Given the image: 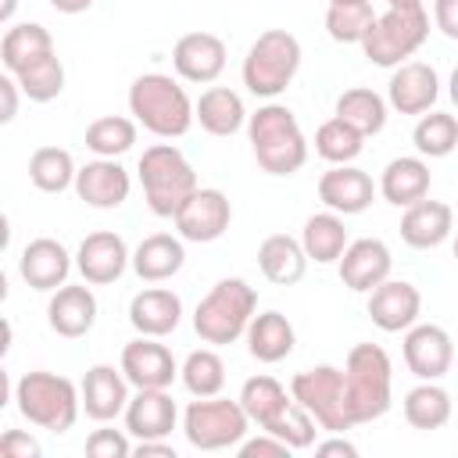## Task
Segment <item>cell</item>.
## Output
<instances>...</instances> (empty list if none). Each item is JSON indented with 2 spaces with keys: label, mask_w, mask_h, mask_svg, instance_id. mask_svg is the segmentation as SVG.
Segmentation results:
<instances>
[{
  "label": "cell",
  "mask_w": 458,
  "mask_h": 458,
  "mask_svg": "<svg viewBox=\"0 0 458 458\" xmlns=\"http://www.w3.org/2000/svg\"><path fill=\"white\" fill-rule=\"evenodd\" d=\"M236 451H240V458H286L293 447L261 429V437H250V440L243 437V440L236 444Z\"/></svg>",
  "instance_id": "f6af8a7d"
},
{
  "label": "cell",
  "mask_w": 458,
  "mask_h": 458,
  "mask_svg": "<svg viewBox=\"0 0 458 458\" xmlns=\"http://www.w3.org/2000/svg\"><path fill=\"white\" fill-rule=\"evenodd\" d=\"M75 161L64 147H39L29 157V182L43 193H64L68 186H75Z\"/></svg>",
  "instance_id": "8d00e7d4"
},
{
  "label": "cell",
  "mask_w": 458,
  "mask_h": 458,
  "mask_svg": "<svg viewBox=\"0 0 458 458\" xmlns=\"http://www.w3.org/2000/svg\"><path fill=\"white\" fill-rule=\"evenodd\" d=\"M193 107H197L200 129L211 132V136H233V132H240V129L247 125V118H250L247 107H243V100H240V93L229 89V86H211V89H204Z\"/></svg>",
  "instance_id": "1f68e13d"
},
{
  "label": "cell",
  "mask_w": 458,
  "mask_h": 458,
  "mask_svg": "<svg viewBox=\"0 0 458 458\" xmlns=\"http://www.w3.org/2000/svg\"><path fill=\"white\" fill-rule=\"evenodd\" d=\"M422 311V293L408 279H383L369 293V318L383 333H404L419 322Z\"/></svg>",
  "instance_id": "2e32d148"
},
{
  "label": "cell",
  "mask_w": 458,
  "mask_h": 458,
  "mask_svg": "<svg viewBox=\"0 0 458 458\" xmlns=\"http://www.w3.org/2000/svg\"><path fill=\"white\" fill-rule=\"evenodd\" d=\"M454 261H458V236H454Z\"/></svg>",
  "instance_id": "6f0895ef"
},
{
  "label": "cell",
  "mask_w": 458,
  "mask_h": 458,
  "mask_svg": "<svg viewBox=\"0 0 458 458\" xmlns=\"http://www.w3.org/2000/svg\"><path fill=\"white\" fill-rule=\"evenodd\" d=\"M247 140L254 150V161L268 175H293L308 161V140L301 132L297 114L286 104H261L247 118Z\"/></svg>",
  "instance_id": "6da1fadb"
},
{
  "label": "cell",
  "mask_w": 458,
  "mask_h": 458,
  "mask_svg": "<svg viewBox=\"0 0 458 458\" xmlns=\"http://www.w3.org/2000/svg\"><path fill=\"white\" fill-rule=\"evenodd\" d=\"M376 14H372V4H329L326 11V32L336 39V43H358L369 36Z\"/></svg>",
  "instance_id": "b9f144b4"
},
{
  "label": "cell",
  "mask_w": 458,
  "mask_h": 458,
  "mask_svg": "<svg viewBox=\"0 0 458 458\" xmlns=\"http://www.w3.org/2000/svg\"><path fill=\"white\" fill-rule=\"evenodd\" d=\"M429 39V14L422 7H390L386 14H376L369 36L361 39V50L379 68L404 64L422 43Z\"/></svg>",
  "instance_id": "9c48e42d"
},
{
  "label": "cell",
  "mask_w": 458,
  "mask_h": 458,
  "mask_svg": "<svg viewBox=\"0 0 458 458\" xmlns=\"http://www.w3.org/2000/svg\"><path fill=\"white\" fill-rule=\"evenodd\" d=\"M50 54H54V36L39 21L11 25L0 39V64L7 68V75H21L25 68H32Z\"/></svg>",
  "instance_id": "f546056e"
},
{
  "label": "cell",
  "mask_w": 458,
  "mask_h": 458,
  "mask_svg": "<svg viewBox=\"0 0 458 458\" xmlns=\"http://www.w3.org/2000/svg\"><path fill=\"white\" fill-rule=\"evenodd\" d=\"M14 4H18V0H4V7H0V21H11V14H14Z\"/></svg>",
  "instance_id": "db71d44e"
},
{
  "label": "cell",
  "mask_w": 458,
  "mask_h": 458,
  "mask_svg": "<svg viewBox=\"0 0 458 458\" xmlns=\"http://www.w3.org/2000/svg\"><path fill=\"white\" fill-rule=\"evenodd\" d=\"M182 265H186V247H182V236H172V233L143 236L132 250V272L143 283H165Z\"/></svg>",
  "instance_id": "83f0119b"
},
{
  "label": "cell",
  "mask_w": 458,
  "mask_h": 458,
  "mask_svg": "<svg viewBox=\"0 0 458 458\" xmlns=\"http://www.w3.org/2000/svg\"><path fill=\"white\" fill-rule=\"evenodd\" d=\"M258 311V293L247 279L233 276V279H218L197 304L193 311V329L204 344L211 347H225V344H236L250 318Z\"/></svg>",
  "instance_id": "3957f363"
},
{
  "label": "cell",
  "mask_w": 458,
  "mask_h": 458,
  "mask_svg": "<svg viewBox=\"0 0 458 458\" xmlns=\"http://www.w3.org/2000/svg\"><path fill=\"white\" fill-rule=\"evenodd\" d=\"M172 222H175L182 240H190V243H215L229 229V222H233V204H229V197L222 190L197 186L186 197V204L175 211Z\"/></svg>",
  "instance_id": "8fae6325"
},
{
  "label": "cell",
  "mask_w": 458,
  "mask_h": 458,
  "mask_svg": "<svg viewBox=\"0 0 458 458\" xmlns=\"http://www.w3.org/2000/svg\"><path fill=\"white\" fill-rule=\"evenodd\" d=\"M454 361V340L444 326L415 322L404 329V365L415 379H444Z\"/></svg>",
  "instance_id": "7c38bea8"
},
{
  "label": "cell",
  "mask_w": 458,
  "mask_h": 458,
  "mask_svg": "<svg viewBox=\"0 0 458 458\" xmlns=\"http://www.w3.org/2000/svg\"><path fill=\"white\" fill-rule=\"evenodd\" d=\"M129 379L122 372V365H93L86 369L82 383H79V394H82V411L93 419V422H111L118 415H125V404H129Z\"/></svg>",
  "instance_id": "d6986e66"
},
{
  "label": "cell",
  "mask_w": 458,
  "mask_h": 458,
  "mask_svg": "<svg viewBox=\"0 0 458 458\" xmlns=\"http://www.w3.org/2000/svg\"><path fill=\"white\" fill-rule=\"evenodd\" d=\"M129 265H132V254H129L125 240L111 229L89 233L75 250V268L89 286H107V283L122 279V272Z\"/></svg>",
  "instance_id": "4fadbf2b"
},
{
  "label": "cell",
  "mask_w": 458,
  "mask_h": 458,
  "mask_svg": "<svg viewBox=\"0 0 458 458\" xmlns=\"http://www.w3.org/2000/svg\"><path fill=\"white\" fill-rule=\"evenodd\" d=\"M440 97V75L426 61H404L394 68L390 86H386V104L397 114H426L433 111Z\"/></svg>",
  "instance_id": "9a60e30c"
},
{
  "label": "cell",
  "mask_w": 458,
  "mask_h": 458,
  "mask_svg": "<svg viewBox=\"0 0 458 458\" xmlns=\"http://www.w3.org/2000/svg\"><path fill=\"white\" fill-rule=\"evenodd\" d=\"M179 379H182V386H186L193 397H215V394H222V386H225V361H222L211 347L190 351L186 361L179 365Z\"/></svg>",
  "instance_id": "ab89813d"
},
{
  "label": "cell",
  "mask_w": 458,
  "mask_h": 458,
  "mask_svg": "<svg viewBox=\"0 0 458 458\" xmlns=\"http://www.w3.org/2000/svg\"><path fill=\"white\" fill-rule=\"evenodd\" d=\"M140 182L147 208L157 218H175V211L186 204V197L197 190V172L186 161V154L175 143H154L140 154Z\"/></svg>",
  "instance_id": "5b68a950"
},
{
  "label": "cell",
  "mask_w": 458,
  "mask_h": 458,
  "mask_svg": "<svg viewBox=\"0 0 458 458\" xmlns=\"http://www.w3.org/2000/svg\"><path fill=\"white\" fill-rule=\"evenodd\" d=\"M433 21L447 39H458V0H437L433 4Z\"/></svg>",
  "instance_id": "7dc6e473"
},
{
  "label": "cell",
  "mask_w": 458,
  "mask_h": 458,
  "mask_svg": "<svg viewBox=\"0 0 458 458\" xmlns=\"http://www.w3.org/2000/svg\"><path fill=\"white\" fill-rule=\"evenodd\" d=\"M243 336H247L250 358H258L265 365L283 361L293 351V344H297V333H293V326H290V318L283 311H261V315H254Z\"/></svg>",
  "instance_id": "4dcf8cb0"
},
{
  "label": "cell",
  "mask_w": 458,
  "mask_h": 458,
  "mask_svg": "<svg viewBox=\"0 0 458 458\" xmlns=\"http://www.w3.org/2000/svg\"><path fill=\"white\" fill-rule=\"evenodd\" d=\"M379 193L386 204L394 208H411L415 200L429 197V165L411 154H401L394 161H386L383 175H379Z\"/></svg>",
  "instance_id": "4316f807"
},
{
  "label": "cell",
  "mask_w": 458,
  "mask_h": 458,
  "mask_svg": "<svg viewBox=\"0 0 458 458\" xmlns=\"http://www.w3.org/2000/svg\"><path fill=\"white\" fill-rule=\"evenodd\" d=\"M404 422L411 429H440L451 419V394L437 379H422L404 394Z\"/></svg>",
  "instance_id": "836d02e7"
},
{
  "label": "cell",
  "mask_w": 458,
  "mask_h": 458,
  "mask_svg": "<svg viewBox=\"0 0 458 458\" xmlns=\"http://www.w3.org/2000/svg\"><path fill=\"white\" fill-rule=\"evenodd\" d=\"M86 454L89 458H129L132 454V444H129V429H93L86 437Z\"/></svg>",
  "instance_id": "ee69618b"
},
{
  "label": "cell",
  "mask_w": 458,
  "mask_h": 458,
  "mask_svg": "<svg viewBox=\"0 0 458 458\" xmlns=\"http://www.w3.org/2000/svg\"><path fill=\"white\" fill-rule=\"evenodd\" d=\"M132 454H136V458H150V454L175 458V447H172V444H165V440H136V444H132Z\"/></svg>",
  "instance_id": "681fc988"
},
{
  "label": "cell",
  "mask_w": 458,
  "mask_h": 458,
  "mask_svg": "<svg viewBox=\"0 0 458 458\" xmlns=\"http://www.w3.org/2000/svg\"><path fill=\"white\" fill-rule=\"evenodd\" d=\"M122 372L136 390H168L172 379L179 376V365L157 336H136L122 347Z\"/></svg>",
  "instance_id": "5bb4252c"
},
{
  "label": "cell",
  "mask_w": 458,
  "mask_h": 458,
  "mask_svg": "<svg viewBox=\"0 0 458 458\" xmlns=\"http://www.w3.org/2000/svg\"><path fill=\"white\" fill-rule=\"evenodd\" d=\"M250 429V415L243 411L240 397H197L186 404L182 411V433L190 440V447L197 451H225L236 447Z\"/></svg>",
  "instance_id": "ba28073f"
},
{
  "label": "cell",
  "mask_w": 458,
  "mask_h": 458,
  "mask_svg": "<svg viewBox=\"0 0 458 458\" xmlns=\"http://www.w3.org/2000/svg\"><path fill=\"white\" fill-rule=\"evenodd\" d=\"M182 322V301L179 293L165 290V286H147L129 301V326L140 336H168L175 333Z\"/></svg>",
  "instance_id": "d4e9b609"
},
{
  "label": "cell",
  "mask_w": 458,
  "mask_h": 458,
  "mask_svg": "<svg viewBox=\"0 0 458 458\" xmlns=\"http://www.w3.org/2000/svg\"><path fill=\"white\" fill-rule=\"evenodd\" d=\"M50 7L61 11V14H82V11L93 7V0H50Z\"/></svg>",
  "instance_id": "816d5d0a"
},
{
  "label": "cell",
  "mask_w": 458,
  "mask_h": 458,
  "mask_svg": "<svg viewBox=\"0 0 458 458\" xmlns=\"http://www.w3.org/2000/svg\"><path fill=\"white\" fill-rule=\"evenodd\" d=\"M336 118L354 125L361 136H376L386 125V100L369 86H351L336 97Z\"/></svg>",
  "instance_id": "e575fe53"
},
{
  "label": "cell",
  "mask_w": 458,
  "mask_h": 458,
  "mask_svg": "<svg viewBox=\"0 0 458 458\" xmlns=\"http://www.w3.org/2000/svg\"><path fill=\"white\" fill-rule=\"evenodd\" d=\"M290 394L326 433H344L354 426L347 408V376L336 365H315L290 379Z\"/></svg>",
  "instance_id": "30bf717a"
},
{
  "label": "cell",
  "mask_w": 458,
  "mask_h": 458,
  "mask_svg": "<svg viewBox=\"0 0 458 458\" xmlns=\"http://www.w3.org/2000/svg\"><path fill=\"white\" fill-rule=\"evenodd\" d=\"M172 68L179 79L208 86L225 72V43L215 32H186L172 47Z\"/></svg>",
  "instance_id": "ac0fdd59"
},
{
  "label": "cell",
  "mask_w": 458,
  "mask_h": 458,
  "mask_svg": "<svg viewBox=\"0 0 458 458\" xmlns=\"http://www.w3.org/2000/svg\"><path fill=\"white\" fill-rule=\"evenodd\" d=\"M411 143L422 157H447L458 147V118L447 111H429L415 122Z\"/></svg>",
  "instance_id": "60d3db41"
},
{
  "label": "cell",
  "mask_w": 458,
  "mask_h": 458,
  "mask_svg": "<svg viewBox=\"0 0 458 458\" xmlns=\"http://www.w3.org/2000/svg\"><path fill=\"white\" fill-rule=\"evenodd\" d=\"M340 283L354 293H372L383 279H390V268H394V258H390V247L376 236H365V240H351L347 250L340 254Z\"/></svg>",
  "instance_id": "e0dca14e"
},
{
  "label": "cell",
  "mask_w": 458,
  "mask_h": 458,
  "mask_svg": "<svg viewBox=\"0 0 458 458\" xmlns=\"http://www.w3.org/2000/svg\"><path fill=\"white\" fill-rule=\"evenodd\" d=\"M301 243H304V254L308 261H318V265H333L340 261V254L347 250V225H344V215L336 211H318L304 222L301 229Z\"/></svg>",
  "instance_id": "d6a6232c"
},
{
  "label": "cell",
  "mask_w": 458,
  "mask_h": 458,
  "mask_svg": "<svg viewBox=\"0 0 458 458\" xmlns=\"http://www.w3.org/2000/svg\"><path fill=\"white\" fill-rule=\"evenodd\" d=\"M0 454L4 458H39V444L21 429H7L0 437Z\"/></svg>",
  "instance_id": "bcb514c9"
},
{
  "label": "cell",
  "mask_w": 458,
  "mask_h": 458,
  "mask_svg": "<svg viewBox=\"0 0 458 458\" xmlns=\"http://www.w3.org/2000/svg\"><path fill=\"white\" fill-rule=\"evenodd\" d=\"M386 4H390V7H408V11H411V7H422V0H386Z\"/></svg>",
  "instance_id": "11a10c76"
},
{
  "label": "cell",
  "mask_w": 458,
  "mask_h": 458,
  "mask_svg": "<svg viewBox=\"0 0 458 458\" xmlns=\"http://www.w3.org/2000/svg\"><path fill=\"white\" fill-rule=\"evenodd\" d=\"M258 268L268 283L276 286H293L304 279L308 272V254H304V243L286 236V233H272L261 240L258 247Z\"/></svg>",
  "instance_id": "f1b7e54d"
},
{
  "label": "cell",
  "mask_w": 458,
  "mask_h": 458,
  "mask_svg": "<svg viewBox=\"0 0 458 458\" xmlns=\"http://www.w3.org/2000/svg\"><path fill=\"white\" fill-rule=\"evenodd\" d=\"M47 322L57 336L64 340H79L93 329L97 322V297L89 290V283H64L50 293V304H47Z\"/></svg>",
  "instance_id": "44dd1931"
},
{
  "label": "cell",
  "mask_w": 458,
  "mask_h": 458,
  "mask_svg": "<svg viewBox=\"0 0 458 458\" xmlns=\"http://www.w3.org/2000/svg\"><path fill=\"white\" fill-rule=\"evenodd\" d=\"M376 197V182L369 172L354 168V165H333L329 172H322L318 179V200L336 211V215H361Z\"/></svg>",
  "instance_id": "603a6c76"
},
{
  "label": "cell",
  "mask_w": 458,
  "mask_h": 458,
  "mask_svg": "<svg viewBox=\"0 0 458 458\" xmlns=\"http://www.w3.org/2000/svg\"><path fill=\"white\" fill-rule=\"evenodd\" d=\"M18 79L14 75H4L0 79V97H4V111H0V122H11L18 114Z\"/></svg>",
  "instance_id": "c3c4849f"
},
{
  "label": "cell",
  "mask_w": 458,
  "mask_h": 458,
  "mask_svg": "<svg viewBox=\"0 0 458 458\" xmlns=\"http://www.w3.org/2000/svg\"><path fill=\"white\" fill-rule=\"evenodd\" d=\"M240 404L250 415V422H258L265 429L272 419H279L293 404V394H286V386L272 376H250L240 386Z\"/></svg>",
  "instance_id": "d590c367"
},
{
  "label": "cell",
  "mask_w": 458,
  "mask_h": 458,
  "mask_svg": "<svg viewBox=\"0 0 458 458\" xmlns=\"http://www.w3.org/2000/svg\"><path fill=\"white\" fill-rule=\"evenodd\" d=\"M129 114L161 140H179L197 122L190 93L165 72H147L129 86Z\"/></svg>",
  "instance_id": "7a4b0ae2"
},
{
  "label": "cell",
  "mask_w": 458,
  "mask_h": 458,
  "mask_svg": "<svg viewBox=\"0 0 458 458\" xmlns=\"http://www.w3.org/2000/svg\"><path fill=\"white\" fill-rule=\"evenodd\" d=\"M72 265H75V258L68 254V247L61 240H50V236H39V240L25 243V250L18 258L21 279L39 293H54L57 286H64Z\"/></svg>",
  "instance_id": "ffe728a7"
},
{
  "label": "cell",
  "mask_w": 458,
  "mask_h": 458,
  "mask_svg": "<svg viewBox=\"0 0 458 458\" xmlns=\"http://www.w3.org/2000/svg\"><path fill=\"white\" fill-rule=\"evenodd\" d=\"M14 79H18L21 93H25L32 104H50V100H57L61 89H64V64H61L57 54H50V57L36 61L32 68H25V72L14 75Z\"/></svg>",
  "instance_id": "7bdbcfd3"
},
{
  "label": "cell",
  "mask_w": 458,
  "mask_h": 458,
  "mask_svg": "<svg viewBox=\"0 0 458 458\" xmlns=\"http://www.w3.org/2000/svg\"><path fill=\"white\" fill-rule=\"evenodd\" d=\"M454 229V215L444 200H415L401 215V240L415 250H433L440 247Z\"/></svg>",
  "instance_id": "484cf974"
},
{
  "label": "cell",
  "mask_w": 458,
  "mask_h": 458,
  "mask_svg": "<svg viewBox=\"0 0 458 458\" xmlns=\"http://www.w3.org/2000/svg\"><path fill=\"white\" fill-rule=\"evenodd\" d=\"M129 190H132V179L129 172L114 161V157H97V161H86L75 175V193L79 200H86L89 208H122L129 200Z\"/></svg>",
  "instance_id": "7402d4cb"
},
{
  "label": "cell",
  "mask_w": 458,
  "mask_h": 458,
  "mask_svg": "<svg viewBox=\"0 0 458 458\" xmlns=\"http://www.w3.org/2000/svg\"><path fill=\"white\" fill-rule=\"evenodd\" d=\"M315 451H318V454H347V458H354V454H358V447H354L351 440H344V437L322 440V444H315Z\"/></svg>",
  "instance_id": "f907efd6"
},
{
  "label": "cell",
  "mask_w": 458,
  "mask_h": 458,
  "mask_svg": "<svg viewBox=\"0 0 458 458\" xmlns=\"http://www.w3.org/2000/svg\"><path fill=\"white\" fill-rule=\"evenodd\" d=\"M179 422V408L168 390H136L125 404V429L136 440H165Z\"/></svg>",
  "instance_id": "cb8c5ba5"
},
{
  "label": "cell",
  "mask_w": 458,
  "mask_h": 458,
  "mask_svg": "<svg viewBox=\"0 0 458 458\" xmlns=\"http://www.w3.org/2000/svg\"><path fill=\"white\" fill-rule=\"evenodd\" d=\"M361 150H365V136L336 114L315 129V154L329 165H354Z\"/></svg>",
  "instance_id": "f35d334b"
},
{
  "label": "cell",
  "mask_w": 458,
  "mask_h": 458,
  "mask_svg": "<svg viewBox=\"0 0 458 458\" xmlns=\"http://www.w3.org/2000/svg\"><path fill=\"white\" fill-rule=\"evenodd\" d=\"M329 4H365V0H329Z\"/></svg>",
  "instance_id": "9f6ffc18"
},
{
  "label": "cell",
  "mask_w": 458,
  "mask_h": 458,
  "mask_svg": "<svg viewBox=\"0 0 458 458\" xmlns=\"http://www.w3.org/2000/svg\"><path fill=\"white\" fill-rule=\"evenodd\" d=\"M297 68H301V39L286 29H265L243 57V86L261 100H276L293 82Z\"/></svg>",
  "instance_id": "52a82bcc"
},
{
  "label": "cell",
  "mask_w": 458,
  "mask_h": 458,
  "mask_svg": "<svg viewBox=\"0 0 458 458\" xmlns=\"http://www.w3.org/2000/svg\"><path fill=\"white\" fill-rule=\"evenodd\" d=\"M344 376H347V408H351L354 426L372 422L390 411L394 365L379 344H354L347 351Z\"/></svg>",
  "instance_id": "8992f818"
},
{
  "label": "cell",
  "mask_w": 458,
  "mask_h": 458,
  "mask_svg": "<svg viewBox=\"0 0 458 458\" xmlns=\"http://www.w3.org/2000/svg\"><path fill=\"white\" fill-rule=\"evenodd\" d=\"M447 93H451V104L458 107V64H454V72H451V82H447Z\"/></svg>",
  "instance_id": "f5cc1de1"
},
{
  "label": "cell",
  "mask_w": 458,
  "mask_h": 458,
  "mask_svg": "<svg viewBox=\"0 0 458 458\" xmlns=\"http://www.w3.org/2000/svg\"><path fill=\"white\" fill-rule=\"evenodd\" d=\"M136 125H140L136 118L104 114L86 125V150H93L97 157H122L136 143Z\"/></svg>",
  "instance_id": "74e56055"
},
{
  "label": "cell",
  "mask_w": 458,
  "mask_h": 458,
  "mask_svg": "<svg viewBox=\"0 0 458 458\" xmlns=\"http://www.w3.org/2000/svg\"><path fill=\"white\" fill-rule=\"evenodd\" d=\"M14 404L21 419H29L32 426L50 433H68L82 411V394L68 376L36 369L14 383Z\"/></svg>",
  "instance_id": "277c9868"
}]
</instances>
